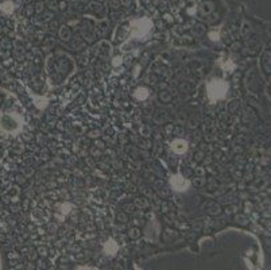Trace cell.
<instances>
[{"label":"cell","instance_id":"1","mask_svg":"<svg viewBox=\"0 0 271 270\" xmlns=\"http://www.w3.org/2000/svg\"><path fill=\"white\" fill-rule=\"evenodd\" d=\"M228 83L221 78H213L206 83V96L211 103H216L217 100H221L227 96L228 92Z\"/></svg>","mask_w":271,"mask_h":270},{"label":"cell","instance_id":"2","mask_svg":"<svg viewBox=\"0 0 271 270\" xmlns=\"http://www.w3.org/2000/svg\"><path fill=\"white\" fill-rule=\"evenodd\" d=\"M130 26H131V37L135 39H143L151 31L152 23L148 18H142L132 20L130 23Z\"/></svg>","mask_w":271,"mask_h":270},{"label":"cell","instance_id":"3","mask_svg":"<svg viewBox=\"0 0 271 270\" xmlns=\"http://www.w3.org/2000/svg\"><path fill=\"white\" fill-rule=\"evenodd\" d=\"M170 185L175 192H185L189 189L190 182H189V180L184 178L181 174H173L170 177Z\"/></svg>","mask_w":271,"mask_h":270},{"label":"cell","instance_id":"4","mask_svg":"<svg viewBox=\"0 0 271 270\" xmlns=\"http://www.w3.org/2000/svg\"><path fill=\"white\" fill-rule=\"evenodd\" d=\"M170 147H171L173 151L177 153V154H184V153L188 151L189 145H188L186 141H184V139H175V141L171 142Z\"/></svg>","mask_w":271,"mask_h":270},{"label":"cell","instance_id":"5","mask_svg":"<svg viewBox=\"0 0 271 270\" xmlns=\"http://www.w3.org/2000/svg\"><path fill=\"white\" fill-rule=\"evenodd\" d=\"M134 95H135V97H136L138 100H146V99L148 97V95H150V92H148L147 88L140 87V88H138V89L135 91Z\"/></svg>","mask_w":271,"mask_h":270},{"label":"cell","instance_id":"6","mask_svg":"<svg viewBox=\"0 0 271 270\" xmlns=\"http://www.w3.org/2000/svg\"><path fill=\"white\" fill-rule=\"evenodd\" d=\"M104 250H105V252H108V254H113V252H116V250H117L116 242H115L113 239H108V242L105 243Z\"/></svg>","mask_w":271,"mask_h":270},{"label":"cell","instance_id":"7","mask_svg":"<svg viewBox=\"0 0 271 270\" xmlns=\"http://www.w3.org/2000/svg\"><path fill=\"white\" fill-rule=\"evenodd\" d=\"M0 10H2L3 12H6V14H11L12 10H13V4L11 2H4L2 6H0Z\"/></svg>","mask_w":271,"mask_h":270},{"label":"cell","instance_id":"8","mask_svg":"<svg viewBox=\"0 0 271 270\" xmlns=\"http://www.w3.org/2000/svg\"><path fill=\"white\" fill-rule=\"evenodd\" d=\"M120 64H121V57H115V60H113L115 66H117V65H120Z\"/></svg>","mask_w":271,"mask_h":270}]
</instances>
